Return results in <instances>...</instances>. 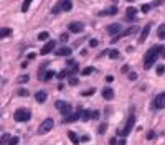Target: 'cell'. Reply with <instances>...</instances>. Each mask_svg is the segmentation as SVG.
<instances>
[{
  "label": "cell",
  "mask_w": 165,
  "mask_h": 145,
  "mask_svg": "<svg viewBox=\"0 0 165 145\" xmlns=\"http://www.w3.org/2000/svg\"><path fill=\"white\" fill-rule=\"evenodd\" d=\"M68 137H70V140H71V142L74 143V145H78V143L81 142V140H79V137H78V135H76V132H73V130H70V132H68Z\"/></svg>",
  "instance_id": "d6986e66"
},
{
  "label": "cell",
  "mask_w": 165,
  "mask_h": 145,
  "mask_svg": "<svg viewBox=\"0 0 165 145\" xmlns=\"http://www.w3.org/2000/svg\"><path fill=\"white\" fill-rule=\"evenodd\" d=\"M129 79L130 81H135V79H137V74H135V72H129Z\"/></svg>",
  "instance_id": "7bdbcfd3"
},
{
  "label": "cell",
  "mask_w": 165,
  "mask_h": 145,
  "mask_svg": "<svg viewBox=\"0 0 165 145\" xmlns=\"http://www.w3.org/2000/svg\"><path fill=\"white\" fill-rule=\"evenodd\" d=\"M94 71H96V68H93V66H86L84 69L81 71V74H82V76H89V74H93Z\"/></svg>",
  "instance_id": "603a6c76"
},
{
  "label": "cell",
  "mask_w": 165,
  "mask_h": 145,
  "mask_svg": "<svg viewBox=\"0 0 165 145\" xmlns=\"http://www.w3.org/2000/svg\"><path fill=\"white\" fill-rule=\"evenodd\" d=\"M109 143H111V145H117V140H116V139L112 137V139L109 140Z\"/></svg>",
  "instance_id": "bcb514c9"
},
{
  "label": "cell",
  "mask_w": 165,
  "mask_h": 145,
  "mask_svg": "<svg viewBox=\"0 0 165 145\" xmlns=\"http://www.w3.org/2000/svg\"><path fill=\"white\" fill-rule=\"evenodd\" d=\"M106 130H108V124H101L99 127H98V132H99V134H104Z\"/></svg>",
  "instance_id": "4dcf8cb0"
},
{
  "label": "cell",
  "mask_w": 165,
  "mask_h": 145,
  "mask_svg": "<svg viewBox=\"0 0 165 145\" xmlns=\"http://www.w3.org/2000/svg\"><path fill=\"white\" fill-rule=\"evenodd\" d=\"M12 35V28H0V38H7Z\"/></svg>",
  "instance_id": "7402d4cb"
},
{
  "label": "cell",
  "mask_w": 165,
  "mask_h": 145,
  "mask_svg": "<svg viewBox=\"0 0 165 145\" xmlns=\"http://www.w3.org/2000/svg\"><path fill=\"white\" fill-rule=\"evenodd\" d=\"M8 140H10V135L5 134L3 137H0V143H8Z\"/></svg>",
  "instance_id": "1f68e13d"
},
{
  "label": "cell",
  "mask_w": 165,
  "mask_h": 145,
  "mask_svg": "<svg viewBox=\"0 0 165 145\" xmlns=\"http://www.w3.org/2000/svg\"><path fill=\"white\" fill-rule=\"evenodd\" d=\"M154 139H155V132H154V130L147 132V140H154Z\"/></svg>",
  "instance_id": "8d00e7d4"
},
{
  "label": "cell",
  "mask_w": 165,
  "mask_h": 145,
  "mask_svg": "<svg viewBox=\"0 0 165 145\" xmlns=\"http://www.w3.org/2000/svg\"><path fill=\"white\" fill-rule=\"evenodd\" d=\"M71 8H73V2H71V0H63V2H61V10L70 12Z\"/></svg>",
  "instance_id": "e0dca14e"
},
{
  "label": "cell",
  "mask_w": 165,
  "mask_h": 145,
  "mask_svg": "<svg viewBox=\"0 0 165 145\" xmlns=\"http://www.w3.org/2000/svg\"><path fill=\"white\" fill-rule=\"evenodd\" d=\"M112 79H114L112 76H108V78H106V81H108V83H112Z\"/></svg>",
  "instance_id": "c3c4849f"
},
{
  "label": "cell",
  "mask_w": 165,
  "mask_h": 145,
  "mask_svg": "<svg viewBox=\"0 0 165 145\" xmlns=\"http://www.w3.org/2000/svg\"><path fill=\"white\" fill-rule=\"evenodd\" d=\"M35 58H36L35 53H30V55H28V60H35Z\"/></svg>",
  "instance_id": "7dc6e473"
},
{
  "label": "cell",
  "mask_w": 165,
  "mask_h": 145,
  "mask_svg": "<svg viewBox=\"0 0 165 145\" xmlns=\"http://www.w3.org/2000/svg\"><path fill=\"white\" fill-rule=\"evenodd\" d=\"M106 30H108L109 33H111V35H117V33H121V31H122V28H121V25H119V23H111V25H108V28H106Z\"/></svg>",
  "instance_id": "4fadbf2b"
},
{
  "label": "cell",
  "mask_w": 165,
  "mask_h": 145,
  "mask_svg": "<svg viewBox=\"0 0 165 145\" xmlns=\"http://www.w3.org/2000/svg\"><path fill=\"white\" fill-rule=\"evenodd\" d=\"M68 38H70V35H68V33H61V35H60V41L66 43V41H68Z\"/></svg>",
  "instance_id": "e575fe53"
},
{
  "label": "cell",
  "mask_w": 165,
  "mask_h": 145,
  "mask_svg": "<svg viewBox=\"0 0 165 145\" xmlns=\"http://www.w3.org/2000/svg\"><path fill=\"white\" fill-rule=\"evenodd\" d=\"M91 94H94V89H89V91H82L81 96H91Z\"/></svg>",
  "instance_id": "ab89813d"
},
{
  "label": "cell",
  "mask_w": 165,
  "mask_h": 145,
  "mask_svg": "<svg viewBox=\"0 0 165 145\" xmlns=\"http://www.w3.org/2000/svg\"><path fill=\"white\" fill-rule=\"evenodd\" d=\"M140 10H142L144 13H147V12L150 10V7H149V3H145V5H142V8H140Z\"/></svg>",
  "instance_id": "b9f144b4"
},
{
  "label": "cell",
  "mask_w": 165,
  "mask_h": 145,
  "mask_svg": "<svg viewBox=\"0 0 165 145\" xmlns=\"http://www.w3.org/2000/svg\"><path fill=\"white\" fill-rule=\"evenodd\" d=\"M119 145H125V140L122 139V140H119Z\"/></svg>",
  "instance_id": "f907efd6"
},
{
  "label": "cell",
  "mask_w": 165,
  "mask_h": 145,
  "mask_svg": "<svg viewBox=\"0 0 165 145\" xmlns=\"http://www.w3.org/2000/svg\"><path fill=\"white\" fill-rule=\"evenodd\" d=\"M68 30H70L71 33H81L82 30H84V23L81 22H73L68 25Z\"/></svg>",
  "instance_id": "ba28073f"
},
{
  "label": "cell",
  "mask_w": 165,
  "mask_h": 145,
  "mask_svg": "<svg viewBox=\"0 0 165 145\" xmlns=\"http://www.w3.org/2000/svg\"><path fill=\"white\" fill-rule=\"evenodd\" d=\"M8 145H18V137H10V140H8Z\"/></svg>",
  "instance_id": "d590c367"
},
{
  "label": "cell",
  "mask_w": 165,
  "mask_h": 145,
  "mask_svg": "<svg viewBox=\"0 0 165 145\" xmlns=\"http://www.w3.org/2000/svg\"><path fill=\"white\" fill-rule=\"evenodd\" d=\"M55 76H56V72L50 69V71H45V74H41L40 79H43V81H50L51 78H55Z\"/></svg>",
  "instance_id": "ac0fdd59"
},
{
  "label": "cell",
  "mask_w": 165,
  "mask_h": 145,
  "mask_svg": "<svg viewBox=\"0 0 165 145\" xmlns=\"http://www.w3.org/2000/svg\"><path fill=\"white\" fill-rule=\"evenodd\" d=\"M135 13H137V8H134V7H127L125 17H127V20H129V22H135Z\"/></svg>",
  "instance_id": "9a60e30c"
},
{
  "label": "cell",
  "mask_w": 165,
  "mask_h": 145,
  "mask_svg": "<svg viewBox=\"0 0 165 145\" xmlns=\"http://www.w3.org/2000/svg\"><path fill=\"white\" fill-rule=\"evenodd\" d=\"M79 140H81V142H88V140H91V139L88 137V135H84V137H81Z\"/></svg>",
  "instance_id": "f6af8a7d"
},
{
  "label": "cell",
  "mask_w": 165,
  "mask_h": 145,
  "mask_svg": "<svg viewBox=\"0 0 165 145\" xmlns=\"http://www.w3.org/2000/svg\"><path fill=\"white\" fill-rule=\"evenodd\" d=\"M150 28H152L150 23H147V25L142 28V33H140V36H139V43H144L145 40H147V36H149V33H150Z\"/></svg>",
  "instance_id": "7c38bea8"
},
{
  "label": "cell",
  "mask_w": 165,
  "mask_h": 145,
  "mask_svg": "<svg viewBox=\"0 0 165 145\" xmlns=\"http://www.w3.org/2000/svg\"><path fill=\"white\" fill-rule=\"evenodd\" d=\"M129 71V66H122V72H127Z\"/></svg>",
  "instance_id": "681fc988"
},
{
  "label": "cell",
  "mask_w": 165,
  "mask_h": 145,
  "mask_svg": "<svg viewBox=\"0 0 165 145\" xmlns=\"http://www.w3.org/2000/svg\"><path fill=\"white\" fill-rule=\"evenodd\" d=\"M55 107L60 110V112L63 115H68V114H71L73 112V107H71V104H68V102H63V101H56L55 102Z\"/></svg>",
  "instance_id": "8992f818"
},
{
  "label": "cell",
  "mask_w": 165,
  "mask_h": 145,
  "mask_svg": "<svg viewBox=\"0 0 165 145\" xmlns=\"http://www.w3.org/2000/svg\"><path fill=\"white\" fill-rule=\"evenodd\" d=\"M163 72H165V66H163V64H159V66H157V74L162 76Z\"/></svg>",
  "instance_id": "d6a6232c"
},
{
  "label": "cell",
  "mask_w": 165,
  "mask_h": 145,
  "mask_svg": "<svg viewBox=\"0 0 165 145\" xmlns=\"http://www.w3.org/2000/svg\"><path fill=\"white\" fill-rule=\"evenodd\" d=\"M55 46H56V41L50 40V41H48L45 46L41 48V51H40V53H41V55H48V53H51L53 50H55Z\"/></svg>",
  "instance_id": "30bf717a"
},
{
  "label": "cell",
  "mask_w": 165,
  "mask_h": 145,
  "mask_svg": "<svg viewBox=\"0 0 165 145\" xmlns=\"http://www.w3.org/2000/svg\"><path fill=\"white\" fill-rule=\"evenodd\" d=\"M137 31H139V27H137V25H134V27L127 28V30H122L121 33H117V35H114V36H112V40H111V43H116V41H119L121 38L130 36V35H134V33H137Z\"/></svg>",
  "instance_id": "3957f363"
},
{
  "label": "cell",
  "mask_w": 165,
  "mask_h": 145,
  "mask_svg": "<svg viewBox=\"0 0 165 145\" xmlns=\"http://www.w3.org/2000/svg\"><path fill=\"white\" fill-rule=\"evenodd\" d=\"M108 55L112 58V60H117V58H119V51H117V50H109Z\"/></svg>",
  "instance_id": "f1b7e54d"
},
{
  "label": "cell",
  "mask_w": 165,
  "mask_h": 145,
  "mask_svg": "<svg viewBox=\"0 0 165 145\" xmlns=\"http://www.w3.org/2000/svg\"><path fill=\"white\" fill-rule=\"evenodd\" d=\"M53 125H55V120H53V119H45V120L41 122V125L38 127V134H40V135L48 134V132L53 129Z\"/></svg>",
  "instance_id": "5b68a950"
},
{
  "label": "cell",
  "mask_w": 165,
  "mask_h": 145,
  "mask_svg": "<svg viewBox=\"0 0 165 145\" xmlns=\"http://www.w3.org/2000/svg\"><path fill=\"white\" fill-rule=\"evenodd\" d=\"M71 53H73V50L70 46H61V48H58V50H55L56 56H70Z\"/></svg>",
  "instance_id": "8fae6325"
},
{
  "label": "cell",
  "mask_w": 165,
  "mask_h": 145,
  "mask_svg": "<svg viewBox=\"0 0 165 145\" xmlns=\"http://www.w3.org/2000/svg\"><path fill=\"white\" fill-rule=\"evenodd\" d=\"M89 45H91V46H98V45H99V41H98V40H94V38H93V40L89 41Z\"/></svg>",
  "instance_id": "ee69618b"
},
{
  "label": "cell",
  "mask_w": 165,
  "mask_h": 145,
  "mask_svg": "<svg viewBox=\"0 0 165 145\" xmlns=\"http://www.w3.org/2000/svg\"><path fill=\"white\" fill-rule=\"evenodd\" d=\"M35 99L38 101V102H45L46 101V93L45 91H38V93L35 94Z\"/></svg>",
  "instance_id": "ffe728a7"
},
{
  "label": "cell",
  "mask_w": 165,
  "mask_h": 145,
  "mask_svg": "<svg viewBox=\"0 0 165 145\" xmlns=\"http://www.w3.org/2000/svg\"><path fill=\"white\" fill-rule=\"evenodd\" d=\"M13 119L17 122H27V120L32 119V112L28 109H18L15 114H13Z\"/></svg>",
  "instance_id": "277c9868"
},
{
  "label": "cell",
  "mask_w": 165,
  "mask_h": 145,
  "mask_svg": "<svg viewBox=\"0 0 165 145\" xmlns=\"http://www.w3.org/2000/svg\"><path fill=\"white\" fill-rule=\"evenodd\" d=\"M81 110H82V109H79L78 112H71V114L65 115V122L70 124V122H76L78 119H81Z\"/></svg>",
  "instance_id": "9c48e42d"
},
{
  "label": "cell",
  "mask_w": 165,
  "mask_h": 145,
  "mask_svg": "<svg viewBox=\"0 0 165 145\" xmlns=\"http://www.w3.org/2000/svg\"><path fill=\"white\" fill-rule=\"evenodd\" d=\"M27 81H28V76H27V74H23V76L18 78V83H27Z\"/></svg>",
  "instance_id": "f35d334b"
},
{
  "label": "cell",
  "mask_w": 165,
  "mask_h": 145,
  "mask_svg": "<svg viewBox=\"0 0 165 145\" xmlns=\"http://www.w3.org/2000/svg\"><path fill=\"white\" fill-rule=\"evenodd\" d=\"M162 50H163L162 45H155L154 48H150V50L145 53V56H144V68L145 69H150V68L154 66V63L162 55Z\"/></svg>",
  "instance_id": "6da1fadb"
},
{
  "label": "cell",
  "mask_w": 165,
  "mask_h": 145,
  "mask_svg": "<svg viewBox=\"0 0 165 145\" xmlns=\"http://www.w3.org/2000/svg\"><path fill=\"white\" fill-rule=\"evenodd\" d=\"M78 83H79V81H78L76 76H70V84H71V86H76Z\"/></svg>",
  "instance_id": "836d02e7"
},
{
  "label": "cell",
  "mask_w": 165,
  "mask_h": 145,
  "mask_svg": "<svg viewBox=\"0 0 165 145\" xmlns=\"http://www.w3.org/2000/svg\"><path fill=\"white\" fill-rule=\"evenodd\" d=\"M32 2H33V0H23V3H22V12H23V13L28 12V8H30Z\"/></svg>",
  "instance_id": "cb8c5ba5"
},
{
  "label": "cell",
  "mask_w": 165,
  "mask_h": 145,
  "mask_svg": "<svg viewBox=\"0 0 165 145\" xmlns=\"http://www.w3.org/2000/svg\"><path fill=\"white\" fill-rule=\"evenodd\" d=\"M134 125H135V114H134V110H132L130 115H129V119H127V122H125V125H124V129H121L117 134L121 135V137H127V135L132 132Z\"/></svg>",
  "instance_id": "7a4b0ae2"
},
{
  "label": "cell",
  "mask_w": 165,
  "mask_h": 145,
  "mask_svg": "<svg viewBox=\"0 0 165 145\" xmlns=\"http://www.w3.org/2000/svg\"><path fill=\"white\" fill-rule=\"evenodd\" d=\"M98 117H99L98 110H91V119H98Z\"/></svg>",
  "instance_id": "60d3db41"
},
{
  "label": "cell",
  "mask_w": 165,
  "mask_h": 145,
  "mask_svg": "<svg viewBox=\"0 0 165 145\" xmlns=\"http://www.w3.org/2000/svg\"><path fill=\"white\" fill-rule=\"evenodd\" d=\"M154 109H165V93L157 94V97L154 99Z\"/></svg>",
  "instance_id": "52a82bcc"
},
{
  "label": "cell",
  "mask_w": 165,
  "mask_h": 145,
  "mask_svg": "<svg viewBox=\"0 0 165 145\" xmlns=\"http://www.w3.org/2000/svg\"><path fill=\"white\" fill-rule=\"evenodd\" d=\"M103 97H104V99H108V101L114 99V91L111 89V88H106V89L103 91Z\"/></svg>",
  "instance_id": "2e32d148"
},
{
  "label": "cell",
  "mask_w": 165,
  "mask_h": 145,
  "mask_svg": "<svg viewBox=\"0 0 165 145\" xmlns=\"http://www.w3.org/2000/svg\"><path fill=\"white\" fill-rule=\"evenodd\" d=\"M157 36L160 40H165V23H162V25L157 28Z\"/></svg>",
  "instance_id": "44dd1931"
},
{
  "label": "cell",
  "mask_w": 165,
  "mask_h": 145,
  "mask_svg": "<svg viewBox=\"0 0 165 145\" xmlns=\"http://www.w3.org/2000/svg\"><path fill=\"white\" fill-rule=\"evenodd\" d=\"M162 58L165 60V46H163V50H162Z\"/></svg>",
  "instance_id": "816d5d0a"
},
{
  "label": "cell",
  "mask_w": 165,
  "mask_h": 145,
  "mask_svg": "<svg viewBox=\"0 0 165 145\" xmlns=\"http://www.w3.org/2000/svg\"><path fill=\"white\" fill-rule=\"evenodd\" d=\"M81 119L88 122V120L91 119V110H81Z\"/></svg>",
  "instance_id": "484cf974"
},
{
  "label": "cell",
  "mask_w": 165,
  "mask_h": 145,
  "mask_svg": "<svg viewBox=\"0 0 165 145\" xmlns=\"http://www.w3.org/2000/svg\"><path fill=\"white\" fill-rule=\"evenodd\" d=\"M48 38H50V33H48V31H41L40 35H38V40H40V41H46Z\"/></svg>",
  "instance_id": "4316f807"
},
{
  "label": "cell",
  "mask_w": 165,
  "mask_h": 145,
  "mask_svg": "<svg viewBox=\"0 0 165 145\" xmlns=\"http://www.w3.org/2000/svg\"><path fill=\"white\" fill-rule=\"evenodd\" d=\"M68 76H70V71H66V69H63L61 72H56V78L58 79H65V78H68Z\"/></svg>",
  "instance_id": "d4e9b609"
},
{
  "label": "cell",
  "mask_w": 165,
  "mask_h": 145,
  "mask_svg": "<svg viewBox=\"0 0 165 145\" xmlns=\"http://www.w3.org/2000/svg\"><path fill=\"white\" fill-rule=\"evenodd\" d=\"M60 10H61V2L56 3V5L51 8V13H53V15H56V13H60Z\"/></svg>",
  "instance_id": "f546056e"
},
{
  "label": "cell",
  "mask_w": 165,
  "mask_h": 145,
  "mask_svg": "<svg viewBox=\"0 0 165 145\" xmlns=\"http://www.w3.org/2000/svg\"><path fill=\"white\" fill-rule=\"evenodd\" d=\"M162 3H165V0H154L152 3H149V7H150V8H155V7L162 5Z\"/></svg>",
  "instance_id": "83f0119b"
},
{
  "label": "cell",
  "mask_w": 165,
  "mask_h": 145,
  "mask_svg": "<svg viewBox=\"0 0 165 145\" xmlns=\"http://www.w3.org/2000/svg\"><path fill=\"white\" fill-rule=\"evenodd\" d=\"M18 96H23V97H27V96H28V91H27V89H18Z\"/></svg>",
  "instance_id": "74e56055"
},
{
  "label": "cell",
  "mask_w": 165,
  "mask_h": 145,
  "mask_svg": "<svg viewBox=\"0 0 165 145\" xmlns=\"http://www.w3.org/2000/svg\"><path fill=\"white\" fill-rule=\"evenodd\" d=\"M117 12H119V8L114 5V7L106 8V10H101V12H99V17H106V15H116Z\"/></svg>",
  "instance_id": "5bb4252c"
}]
</instances>
